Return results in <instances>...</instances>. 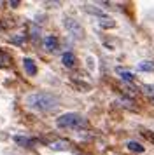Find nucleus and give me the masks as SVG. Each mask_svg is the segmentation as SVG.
Here are the masks:
<instances>
[{
  "label": "nucleus",
  "mask_w": 154,
  "mask_h": 155,
  "mask_svg": "<svg viewBox=\"0 0 154 155\" xmlns=\"http://www.w3.org/2000/svg\"><path fill=\"white\" fill-rule=\"evenodd\" d=\"M25 105L33 110V112H39V113H49L53 112L56 106L60 105V99L58 96L51 94V92H30L25 96Z\"/></svg>",
  "instance_id": "nucleus-1"
},
{
  "label": "nucleus",
  "mask_w": 154,
  "mask_h": 155,
  "mask_svg": "<svg viewBox=\"0 0 154 155\" xmlns=\"http://www.w3.org/2000/svg\"><path fill=\"white\" fill-rule=\"evenodd\" d=\"M56 126L60 129H82V127L88 126V120L84 119L81 113L67 112L56 119Z\"/></svg>",
  "instance_id": "nucleus-2"
},
{
  "label": "nucleus",
  "mask_w": 154,
  "mask_h": 155,
  "mask_svg": "<svg viewBox=\"0 0 154 155\" xmlns=\"http://www.w3.org/2000/svg\"><path fill=\"white\" fill-rule=\"evenodd\" d=\"M63 28L67 30V33L72 38H75V40L84 38V28L81 26V23L77 21V19H74V18H70V16L63 18Z\"/></svg>",
  "instance_id": "nucleus-3"
},
{
  "label": "nucleus",
  "mask_w": 154,
  "mask_h": 155,
  "mask_svg": "<svg viewBox=\"0 0 154 155\" xmlns=\"http://www.w3.org/2000/svg\"><path fill=\"white\" fill-rule=\"evenodd\" d=\"M58 47H60V42H58V38H56L54 35L44 37V49H46V51L54 52V51H58Z\"/></svg>",
  "instance_id": "nucleus-4"
},
{
  "label": "nucleus",
  "mask_w": 154,
  "mask_h": 155,
  "mask_svg": "<svg viewBox=\"0 0 154 155\" xmlns=\"http://www.w3.org/2000/svg\"><path fill=\"white\" fill-rule=\"evenodd\" d=\"M23 66H25V71H26L28 75H37V64H35V61L32 59V58H25L23 59Z\"/></svg>",
  "instance_id": "nucleus-5"
},
{
  "label": "nucleus",
  "mask_w": 154,
  "mask_h": 155,
  "mask_svg": "<svg viewBox=\"0 0 154 155\" xmlns=\"http://www.w3.org/2000/svg\"><path fill=\"white\" fill-rule=\"evenodd\" d=\"M116 73H117L119 77L124 80V82H133V80H135V75H133V71L126 70V68H121V66H117V68H116Z\"/></svg>",
  "instance_id": "nucleus-6"
},
{
  "label": "nucleus",
  "mask_w": 154,
  "mask_h": 155,
  "mask_svg": "<svg viewBox=\"0 0 154 155\" xmlns=\"http://www.w3.org/2000/svg\"><path fill=\"white\" fill-rule=\"evenodd\" d=\"M126 148H128L130 152H135V153H144V150H145L144 145H140L138 141H133V140L126 143Z\"/></svg>",
  "instance_id": "nucleus-7"
},
{
  "label": "nucleus",
  "mask_w": 154,
  "mask_h": 155,
  "mask_svg": "<svg viewBox=\"0 0 154 155\" xmlns=\"http://www.w3.org/2000/svg\"><path fill=\"white\" fill-rule=\"evenodd\" d=\"M51 150H68L70 148V143L67 140H58V141H53L51 145H49Z\"/></svg>",
  "instance_id": "nucleus-8"
},
{
  "label": "nucleus",
  "mask_w": 154,
  "mask_h": 155,
  "mask_svg": "<svg viewBox=\"0 0 154 155\" xmlns=\"http://www.w3.org/2000/svg\"><path fill=\"white\" fill-rule=\"evenodd\" d=\"M61 63L67 66V68H72L74 64H75V56L72 54V52H63L61 56Z\"/></svg>",
  "instance_id": "nucleus-9"
},
{
  "label": "nucleus",
  "mask_w": 154,
  "mask_h": 155,
  "mask_svg": "<svg viewBox=\"0 0 154 155\" xmlns=\"http://www.w3.org/2000/svg\"><path fill=\"white\" fill-rule=\"evenodd\" d=\"M98 25H100L102 28H114V26H116V21L110 19L109 16H103V18H98Z\"/></svg>",
  "instance_id": "nucleus-10"
},
{
  "label": "nucleus",
  "mask_w": 154,
  "mask_h": 155,
  "mask_svg": "<svg viewBox=\"0 0 154 155\" xmlns=\"http://www.w3.org/2000/svg\"><path fill=\"white\" fill-rule=\"evenodd\" d=\"M137 70L140 71H154V61H140L137 64Z\"/></svg>",
  "instance_id": "nucleus-11"
},
{
  "label": "nucleus",
  "mask_w": 154,
  "mask_h": 155,
  "mask_svg": "<svg viewBox=\"0 0 154 155\" xmlns=\"http://www.w3.org/2000/svg\"><path fill=\"white\" fill-rule=\"evenodd\" d=\"M12 140H14V143H18L21 147H30V145H32V140L26 138V136H14Z\"/></svg>",
  "instance_id": "nucleus-12"
},
{
  "label": "nucleus",
  "mask_w": 154,
  "mask_h": 155,
  "mask_svg": "<svg viewBox=\"0 0 154 155\" xmlns=\"http://www.w3.org/2000/svg\"><path fill=\"white\" fill-rule=\"evenodd\" d=\"M142 91H144V94H147L151 99H154V84H144L142 85Z\"/></svg>",
  "instance_id": "nucleus-13"
},
{
  "label": "nucleus",
  "mask_w": 154,
  "mask_h": 155,
  "mask_svg": "<svg viewBox=\"0 0 154 155\" xmlns=\"http://www.w3.org/2000/svg\"><path fill=\"white\" fill-rule=\"evenodd\" d=\"M117 103H119V105H123V106H126V108H135V105H133V99L124 98V96H121V98L117 99Z\"/></svg>",
  "instance_id": "nucleus-14"
},
{
  "label": "nucleus",
  "mask_w": 154,
  "mask_h": 155,
  "mask_svg": "<svg viewBox=\"0 0 154 155\" xmlns=\"http://www.w3.org/2000/svg\"><path fill=\"white\" fill-rule=\"evenodd\" d=\"M142 136H144L147 141H151V143L154 145V131H142Z\"/></svg>",
  "instance_id": "nucleus-15"
},
{
  "label": "nucleus",
  "mask_w": 154,
  "mask_h": 155,
  "mask_svg": "<svg viewBox=\"0 0 154 155\" xmlns=\"http://www.w3.org/2000/svg\"><path fill=\"white\" fill-rule=\"evenodd\" d=\"M0 61H2V63H9V56H7V54H4L2 51H0Z\"/></svg>",
  "instance_id": "nucleus-16"
},
{
  "label": "nucleus",
  "mask_w": 154,
  "mask_h": 155,
  "mask_svg": "<svg viewBox=\"0 0 154 155\" xmlns=\"http://www.w3.org/2000/svg\"><path fill=\"white\" fill-rule=\"evenodd\" d=\"M9 4H11V7H18L19 5V2H9Z\"/></svg>",
  "instance_id": "nucleus-17"
},
{
  "label": "nucleus",
  "mask_w": 154,
  "mask_h": 155,
  "mask_svg": "<svg viewBox=\"0 0 154 155\" xmlns=\"http://www.w3.org/2000/svg\"><path fill=\"white\" fill-rule=\"evenodd\" d=\"M152 105H154V99H152Z\"/></svg>",
  "instance_id": "nucleus-18"
}]
</instances>
